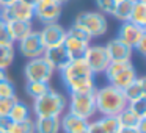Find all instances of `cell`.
<instances>
[{"label": "cell", "mask_w": 146, "mask_h": 133, "mask_svg": "<svg viewBox=\"0 0 146 133\" xmlns=\"http://www.w3.org/2000/svg\"><path fill=\"white\" fill-rule=\"evenodd\" d=\"M98 122L104 133H118L121 130V124L116 116H101Z\"/></svg>", "instance_id": "d4e9b609"}, {"label": "cell", "mask_w": 146, "mask_h": 133, "mask_svg": "<svg viewBox=\"0 0 146 133\" xmlns=\"http://www.w3.org/2000/svg\"><path fill=\"white\" fill-rule=\"evenodd\" d=\"M38 32H39V38L42 41V45L46 49L63 45V41L66 38V28L63 25H60L58 22L42 25V28L38 30Z\"/></svg>", "instance_id": "9c48e42d"}, {"label": "cell", "mask_w": 146, "mask_h": 133, "mask_svg": "<svg viewBox=\"0 0 146 133\" xmlns=\"http://www.w3.org/2000/svg\"><path fill=\"white\" fill-rule=\"evenodd\" d=\"M118 133H140L137 128H132V127H121V130Z\"/></svg>", "instance_id": "74e56055"}, {"label": "cell", "mask_w": 146, "mask_h": 133, "mask_svg": "<svg viewBox=\"0 0 146 133\" xmlns=\"http://www.w3.org/2000/svg\"><path fill=\"white\" fill-rule=\"evenodd\" d=\"M0 16H2L3 22H11V20L33 22V19H35V8H33V5L25 3L22 0H16L14 3L0 8Z\"/></svg>", "instance_id": "52a82bcc"}, {"label": "cell", "mask_w": 146, "mask_h": 133, "mask_svg": "<svg viewBox=\"0 0 146 133\" xmlns=\"http://www.w3.org/2000/svg\"><path fill=\"white\" fill-rule=\"evenodd\" d=\"M90 41H83V39H79L76 36H71L66 33V38L63 41V47L66 49V52L69 53L71 60H76V58H83V53L88 49Z\"/></svg>", "instance_id": "5bb4252c"}, {"label": "cell", "mask_w": 146, "mask_h": 133, "mask_svg": "<svg viewBox=\"0 0 146 133\" xmlns=\"http://www.w3.org/2000/svg\"><path fill=\"white\" fill-rule=\"evenodd\" d=\"M7 133H35V120L30 117L22 122H13Z\"/></svg>", "instance_id": "4316f807"}, {"label": "cell", "mask_w": 146, "mask_h": 133, "mask_svg": "<svg viewBox=\"0 0 146 133\" xmlns=\"http://www.w3.org/2000/svg\"><path fill=\"white\" fill-rule=\"evenodd\" d=\"M66 108L68 97L50 88L44 95L33 100V107L30 110L33 111L35 117H60L66 113Z\"/></svg>", "instance_id": "7a4b0ae2"}, {"label": "cell", "mask_w": 146, "mask_h": 133, "mask_svg": "<svg viewBox=\"0 0 146 133\" xmlns=\"http://www.w3.org/2000/svg\"><path fill=\"white\" fill-rule=\"evenodd\" d=\"M72 24L79 25L90 36V39L102 38L108 30L107 17L99 11H80Z\"/></svg>", "instance_id": "3957f363"}, {"label": "cell", "mask_w": 146, "mask_h": 133, "mask_svg": "<svg viewBox=\"0 0 146 133\" xmlns=\"http://www.w3.org/2000/svg\"><path fill=\"white\" fill-rule=\"evenodd\" d=\"M42 57L46 58L49 64L54 67V70H63L64 67L69 64L71 61V57L69 53L66 52V49L63 45H57V47H47L42 53Z\"/></svg>", "instance_id": "7c38bea8"}, {"label": "cell", "mask_w": 146, "mask_h": 133, "mask_svg": "<svg viewBox=\"0 0 146 133\" xmlns=\"http://www.w3.org/2000/svg\"><path fill=\"white\" fill-rule=\"evenodd\" d=\"M130 63H132V61H110L108 66H107V69L104 70V75H105V78H107V82L111 78V77L116 75L118 72H121L124 67H127Z\"/></svg>", "instance_id": "83f0119b"}, {"label": "cell", "mask_w": 146, "mask_h": 133, "mask_svg": "<svg viewBox=\"0 0 146 133\" xmlns=\"http://www.w3.org/2000/svg\"><path fill=\"white\" fill-rule=\"evenodd\" d=\"M7 78H8L7 70H5V69H0V82H3V80H7Z\"/></svg>", "instance_id": "ab89813d"}, {"label": "cell", "mask_w": 146, "mask_h": 133, "mask_svg": "<svg viewBox=\"0 0 146 133\" xmlns=\"http://www.w3.org/2000/svg\"><path fill=\"white\" fill-rule=\"evenodd\" d=\"M129 22L135 24L141 28H146V2H137L133 5Z\"/></svg>", "instance_id": "7402d4cb"}, {"label": "cell", "mask_w": 146, "mask_h": 133, "mask_svg": "<svg viewBox=\"0 0 146 133\" xmlns=\"http://www.w3.org/2000/svg\"><path fill=\"white\" fill-rule=\"evenodd\" d=\"M124 44H127L130 49H135L137 44L140 41L146 38V28H141V27L135 25L132 22H121V27L118 30V36Z\"/></svg>", "instance_id": "30bf717a"}, {"label": "cell", "mask_w": 146, "mask_h": 133, "mask_svg": "<svg viewBox=\"0 0 146 133\" xmlns=\"http://www.w3.org/2000/svg\"><path fill=\"white\" fill-rule=\"evenodd\" d=\"M68 113L79 116L82 119L91 120L96 116V102L94 92H83V94H69L68 99Z\"/></svg>", "instance_id": "277c9868"}, {"label": "cell", "mask_w": 146, "mask_h": 133, "mask_svg": "<svg viewBox=\"0 0 146 133\" xmlns=\"http://www.w3.org/2000/svg\"><path fill=\"white\" fill-rule=\"evenodd\" d=\"M137 2H138V0H116L111 16L116 20H119V22H127L129 17H130V13H132L133 5H135Z\"/></svg>", "instance_id": "ffe728a7"}, {"label": "cell", "mask_w": 146, "mask_h": 133, "mask_svg": "<svg viewBox=\"0 0 146 133\" xmlns=\"http://www.w3.org/2000/svg\"><path fill=\"white\" fill-rule=\"evenodd\" d=\"M17 44V50L19 53L22 55L24 58L27 60H32V58H38V57H42L46 47L42 45V41L39 38V32L38 30H33L32 33L25 36L24 39H21Z\"/></svg>", "instance_id": "ba28073f"}, {"label": "cell", "mask_w": 146, "mask_h": 133, "mask_svg": "<svg viewBox=\"0 0 146 133\" xmlns=\"http://www.w3.org/2000/svg\"><path fill=\"white\" fill-rule=\"evenodd\" d=\"M127 108L135 114L140 119H146V97L138 99V100H133L127 103Z\"/></svg>", "instance_id": "f1b7e54d"}, {"label": "cell", "mask_w": 146, "mask_h": 133, "mask_svg": "<svg viewBox=\"0 0 146 133\" xmlns=\"http://www.w3.org/2000/svg\"><path fill=\"white\" fill-rule=\"evenodd\" d=\"M50 5H58V3L55 2V0H35L33 8H35V10H41V8L50 7Z\"/></svg>", "instance_id": "836d02e7"}, {"label": "cell", "mask_w": 146, "mask_h": 133, "mask_svg": "<svg viewBox=\"0 0 146 133\" xmlns=\"http://www.w3.org/2000/svg\"><path fill=\"white\" fill-rule=\"evenodd\" d=\"M123 94H124V97H126L127 103L146 97V80H145V77L138 75L135 78V82L130 83L127 88L123 89Z\"/></svg>", "instance_id": "e0dca14e"}, {"label": "cell", "mask_w": 146, "mask_h": 133, "mask_svg": "<svg viewBox=\"0 0 146 133\" xmlns=\"http://www.w3.org/2000/svg\"><path fill=\"white\" fill-rule=\"evenodd\" d=\"M110 61H132L133 49L124 44L119 38H113L104 45Z\"/></svg>", "instance_id": "8fae6325"}, {"label": "cell", "mask_w": 146, "mask_h": 133, "mask_svg": "<svg viewBox=\"0 0 146 133\" xmlns=\"http://www.w3.org/2000/svg\"><path fill=\"white\" fill-rule=\"evenodd\" d=\"M49 89H50V85L44 83V82H27L25 83V92L33 100L41 97V95H44Z\"/></svg>", "instance_id": "cb8c5ba5"}, {"label": "cell", "mask_w": 146, "mask_h": 133, "mask_svg": "<svg viewBox=\"0 0 146 133\" xmlns=\"http://www.w3.org/2000/svg\"><path fill=\"white\" fill-rule=\"evenodd\" d=\"M0 44H14L11 41L10 35H8V30H7V24L3 20H0Z\"/></svg>", "instance_id": "d6a6232c"}, {"label": "cell", "mask_w": 146, "mask_h": 133, "mask_svg": "<svg viewBox=\"0 0 146 133\" xmlns=\"http://www.w3.org/2000/svg\"><path fill=\"white\" fill-rule=\"evenodd\" d=\"M16 0H0V8H3V7H8V5L14 3Z\"/></svg>", "instance_id": "f35d334b"}, {"label": "cell", "mask_w": 146, "mask_h": 133, "mask_svg": "<svg viewBox=\"0 0 146 133\" xmlns=\"http://www.w3.org/2000/svg\"><path fill=\"white\" fill-rule=\"evenodd\" d=\"M118 120H119L121 127H132V128H137V125H138V122L141 119L140 117H137L135 114L132 113V111L129 110V108H124L123 111H121L119 114H118Z\"/></svg>", "instance_id": "484cf974"}, {"label": "cell", "mask_w": 146, "mask_h": 133, "mask_svg": "<svg viewBox=\"0 0 146 133\" xmlns=\"http://www.w3.org/2000/svg\"><path fill=\"white\" fill-rule=\"evenodd\" d=\"M8 117H10L13 122H22V120L32 117V110H30V107L25 103V102H22V100L17 99V100L14 102V105H13V108H11Z\"/></svg>", "instance_id": "44dd1931"}, {"label": "cell", "mask_w": 146, "mask_h": 133, "mask_svg": "<svg viewBox=\"0 0 146 133\" xmlns=\"http://www.w3.org/2000/svg\"><path fill=\"white\" fill-rule=\"evenodd\" d=\"M137 77H138V74H137V69L133 67V64L130 63L129 66L124 67L121 72H118L115 77H111V78L108 80V83H110L111 86H115V88H118V89H121V91H123V89L127 88L130 83L135 82Z\"/></svg>", "instance_id": "9a60e30c"}, {"label": "cell", "mask_w": 146, "mask_h": 133, "mask_svg": "<svg viewBox=\"0 0 146 133\" xmlns=\"http://www.w3.org/2000/svg\"><path fill=\"white\" fill-rule=\"evenodd\" d=\"M14 97H17L14 83L10 78L0 82V99H14Z\"/></svg>", "instance_id": "f546056e"}, {"label": "cell", "mask_w": 146, "mask_h": 133, "mask_svg": "<svg viewBox=\"0 0 146 133\" xmlns=\"http://www.w3.org/2000/svg\"><path fill=\"white\" fill-rule=\"evenodd\" d=\"M94 2H96V7H98L99 13H102L104 16H111L116 0H94Z\"/></svg>", "instance_id": "4dcf8cb0"}, {"label": "cell", "mask_w": 146, "mask_h": 133, "mask_svg": "<svg viewBox=\"0 0 146 133\" xmlns=\"http://www.w3.org/2000/svg\"><path fill=\"white\" fill-rule=\"evenodd\" d=\"M137 130H138L140 133H146V119H141L138 122V125H137Z\"/></svg>", "instance_id": "8d00e7d4"}, {"label": "cell", "mask_w": 146, "mask_h": 133, "mask_svg": "<svg viewBox=\"0 0 146 133\" xmlns=\"http://www.w3.org/2000/svg\"><path fill=\"white\" fill-rule=\"evenodd\" d=\"M61 16V7L60 5H50V7L41 8V10H35V19L42 25L47 24H55L58 22Z\"/></svg>", "instance_id": "ac0fdd59"}, {"label": "cell", "mask_w": 146, "mask_h": 133, "mask_svg": "<svg viewBox=\"0 0 146 133\" xmlns=\"http://www.w3.org/2000/svg\"><path fill=\"white\" fill-rule=\"evenodd\" d=\"M11 124H13V120H11L8 116H0V130H2V132L7 133L8 130H10Z\"/></svg>", "instance_id": "e575fe53"}, {"label": "cell", "mask_w": 146, "mask_h": 133, "mask_svg": "<svg viewBox=\"0 0 146 133\" xmlns=\"http://www.w3.org/2000/svg\"><path fill=\"white\" fill-rule=\"evenodd\" d=\"M14 55H16L14 44H0V69L7 70L13 64Z\"/></svg>", "instance_id": "603a6c76"}, {"label": "cell", "mask_w": 146, "mask_h": 133, "mask_svg": "<svg viewBox=\"0 0 146 133\" xmlns=\"http://www.w3.org/2000/svg\"><path fill=\"white\" fill-rule=\"evenodd\" d=\"M0 20H2V16H0Z\"/></svg>", "instance_id": "ee69618b"}, {"label": "cell", "mask_w": 146, "mask_h": 133, "mask_svg": "<svg viewBox=\"0 0 146 133\" xmlns=\"http://www.w3.org/2000/svg\"><path fill=\"white\" fill-rule=\"evenodd\" d=\"M0 133H5V132H2V130H0Z\"/></svg>", "instance_id": "7bdbcfd3"}, {"label": "cell", "mask_w": 146, "mask_h": 133, "mask_svg": "<svg viewBox=\"0 0 146 133\" xmlns=\"http://www.w3.org/2000/svg\"><path fill=\"white\" fill-rule=\"evenodd\" d=\"M133 50H137L140 55H141V57H145V55H146V38L143 39V41H140L138 44H137V47L133 49Z\"/></svg>", "instance_id": "d590c367"}, {"label": "cell", "mask_w": 146, "mask_h": 133, "mask_svg": "<svg viewBox=\"0 0 146 133\" xmlns=\"http://www.w3.org/2000/svg\"><path fill=\"white\" fill-rule=\"evenodd\" d=\"M138 2H146V0H138Z\"/></svg>", "instance_id": "b9f144b4"}, {"label": "cell", "mask_w": 146, "mask_h": 133, "mask_svg": "<svg viewBox=\"0 0 146 133\" xmlns=\"http://www.w3.org/2000/svg\"><path fill=\"white\" fill-rule=\"evenodd\" d=\"M83 60L94 77L99 74H104V70L107 69L108 63H110L107 50L102 44H90L83 53Z\"/></svg>", "instance_id": "8992f818"}, {"label": "cell", "mask_w": 146, "mask_h": 133, "mask_svg": "<svg viewBox=\"0 0 146 133\" xmlns=\"http://www.w3.org/2000/svg\"><path fill=\"white\" fill-rule=\"evenodd\" d=\"M7 24V30L10 35L11 41L16 44L21 39H24L29 33L33 32V24L32 22H24V20H11V22H5Z\"/></svg>", "instance_id": "2e32d148"}, {"label": "cell", "mask_w": 146, "mask_h": 133, "mask_svg": "<svg viewBox=\"0 0 146 133\" xmlns=\"http://www.w3.org/2000/svg\"><path fill=\"white\" fill-rule=\"evenodd\" d=\"M16 100H17V97H14V99H0V116H8Z\"/></svg>", "instance_id": "1f68e13d"}, {"label": "cell", "mask_w": 146, "mask_h": 133, "mask_svg": "<svg viewBox=\"0 0 146 133\" xmlns=\"http://www.w3.org/2000/svg\"><path fill=\"white\" fill-rule=\"evenodd\" d=\"M55 70L50 64L46 61L44 57L32 58L24 66V77L25 82H44L49 83L54 77Z\"/></svg>", "instance_id": "5b68a950"}, {"label": "cell", "mask_w": 146, "mask_h": 133, "mask_svg": "<svg viewBox=\"0 0 146 133\" xmlns=\"http://www.w3.org/2000/svg\"><path fill=\"white\" fill-rule=\"evenodd\" d=\"M22 2H25V3H30V5L35 3V0H22Z\"/></svg>", "instance_id": "60d3db41"}, {"label": "cell", "mask_w": 146, "mask_h": 133, "mask_svg": "<svg viewBox=\"0 0 146 133\" xmlns=\"http://www.w3.org/2000/svg\"><path fill=\"white\" fill-rule=\"evenodd\" d=\"M90 120L74 116L71 113H64L60 116V128L63 133H88Z\"/></svg>", "instance_id": "4fadbf2b"}, {"label": "cell", "mask_w": 146, "mask_h": 133, "mask_svg": "<svg viewBox=\"0 0 146 133\" xmlns=\"http://www.w3.org/2000/svg\"><path fill=\"white\" fill-rule=\"evenodd\" d=\"M94 102L96 113L101 116H118L127 107V100L123 91L111 86L110 83L94 89Z\"/></svg>", "instance_id": "6da1fadb"}, {"label": "cell", "mask_w": 146, "mask_h": 133, "mask_svg": "<svg viewBox=\"0 0 146 133\" xmlns=\"http://www.w3.org/2000/svg\"><path fill=\"white\" fill-rule=\"evenodd\" d=\"M35 133H60V117H35Z\"/></svg>", "instance_id": "d6986e66"}]
</instances>
